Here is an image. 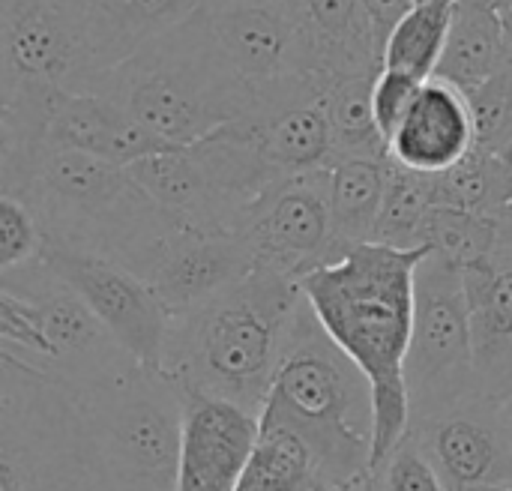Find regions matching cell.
<instances>
[{
  "mask_svg": "<svg viewBox=\"0 0 512 491\" xmlns=\"http://www.w3.org/2000/svg\"><path fill=\"white\" fill-rule=\"evenodd\" d=\"M447 491L512 489V441L504 402L483 393L411 423L408 432Z\"/></svg>",
  "mask_w": 512,
  "mask_h": 491,
  "instance_id": "14",
  "label": "cell"
},
{
  "mask_svg": "<svg viewBox=\"0 0 512 491\" xmlns=\"http://www.w3.org/2000/svg\"><path fill=\"white\" fill-rule=\"evenodd\" d=\"M255 252L240 231L177 225L138 273L171 318L189 315L246 279Z\"/></svg>",
  "mask_w": 512,
  "mask_h": 491,
  "instance_id": "15",
  "label": "cell"
},
{
  "mask_svg": "<svg viewBox=\"0 0 512 491\" xmlns=\"http://www.w3.org/2000/svg\"><path fill=\"white\" fill-rule=\"evenodd\" d=\"M417 3H426V0H414V6H417Z\"/></svg>",
  "mask_w": 512,
  "mask_h": 491,
  "instance_id": "42",
  "label": "cell"
},
{
  "mask_svg": "<svg viewBox=\"0 0 512 491\" xmlns=\"http://www.w3.org/2000/svg\"><path fill=\"white\" fill-rule=\"evenodd\" d=\"M462 93L471 105L477 150H498L512 135V60L495 69L477 87Z\"/></svg>",
  "mask_w": 512,
  "mask_h": 491,
  "instance_id": "32",
  "label": "cell"
},
{
  "mask_svg": "<svg viewBox=\"0 0 512 491\" xmlns=\"http://www.w3.org/2000/svg\"><path fill=\"white\" fill-rule=\"evenodd\" d=\"M426 81H417L405 72H396V69H381L378 78H375V90H372V105H375V120H378V129L384 135V141L390 144V138L396 135V129L402 126L411 102L417 99L420 87Z\"/></svg>",
  "mask_w": 512,
  "mask_h": 491,
  "instance_id": "35",
  "label": "cell"
},
{
  "mask_svg": "<svg viewBox=\"0 0 512 491\" xmlns=\"http://www.w3.org/2000/svg\"><path fill=\"white\" fill-rule=\"evenodd\" d=\"M303 303L297 279L255 267L201 309L171 318L162 372L183 393L225 399L261 417Z\"/></svg>",
  "mask_w": 512,
  "mask_h": 491,
  "instance_id": "3",
  "label": "cell"
},
{
  "mask_svg": "<svg viewBox=\"0 0 512 491\" xmlns=\"http://www.w3.org/2000/svg\"><path fill=\"white\" fill-rule=\"evenodd\" d=\"M204 15L258 102L327 84L312 69L297 0H207Z\"/></svg>",
  "mask_w": 512,
  "mask_h": 491,
  "instance_id": "9",
  "label": "cell"
},
{
  "mask_svg": "<svg viewBox=\"0 0 512 491\" xmlns=\"http://www.w3.org/2000/svg\"><path fill=\"white\" fill-rule=\"evenodd\" d=\"M420 246L468 267L501 249V228L495 216H477L453 207H435L423 225Z\"/></svg>",
  "mask_w": 512,
  "mask_h": 491,
  "instance_id": "31",
  "label": "cell"
},
{
  "mask_svg": "<svg viewBox=\"0 0 512 491\" xmlns=\"http://www.w3.org/2000/svg\"><path fill=\"white\" fill-rule=\"evenodd\" d=\"M318 491H369V486H363V489H318Z\"/></svg>",
  "mask_w": 512,
  "mask_h": 491,
  "instance_id": "41",
  "label": "cell"
},
{
  "mask_svg": "<svg viewBox=\"0 0 512 491\" xmlns=\"http://www.w3.org/2000/svg\"><path fill=\"white\" fill-rule=\"evenodd\" d=\"M423 255L426 249L354 243L336 261L300 279V291L318 324L372 387V471L411 432L405 363L414 333V279Z\"/></svg>",
  "mask_w": 512,
  "mask_h": 491,
  "instance_id": "1",
  "label": "cell"
},
{
  "mask_svg": "<svg viewBox=\"0 0 512 491\" xmlns=\"http://www.w3.org/2000/svg\"><path fill=\"white\" fill-rule=\"evenodd\" d=\"M495 219H498V228H501V246H512V201Z\"/></svg>",
  "mask_w": 512,
  "mask_h": 491,
  "instance_id": "37",
  "label": "cell"
},
{
  "mask_svg": "<svg viewBox=\"0 0 512 491\" xmlns=\"http://www.w3.org/2000/svg\"><path fill=\"white\" fill-rule=\"evenodd\" d=\"M363 9H366V15L372 21L375 42H378V54L384 57V45H387L390 33L414 9V0H363Z\"/></svg>",
  "mask_w": 512,
  "mask_h": 491,
  "instance_id": "36",
  "label": "cell"
},
{
  "mask_svg": "<svg viewBox=\"0 0 512 491\" xmlns=\"http://www.w3.org/2000/svg\"><path fill=\"white\" fill-rule=\"evenodd\" d=\"M504 417H507V429H510V441H512V396L504 402Z\"/></svg>",
  "mask_w": 512,
  "mask_h": 491,
  "instance_id": "40",
  "label": "cell"
},
{
  "mask_svg": "<svg viewBox=\"0 0 512 491\" xmlns=\"http://www.w3.org/2000/svg\"><path fill=\"white\" fill-rule=\"evenodd\" d=\"M498 159H501V165H504V171H507V180H510V189H512V135L498 147V150H492Z\"/></svg>",
  "mask_w": 512,
  "mask_h": 491,
  "instance_id": "38",
  "label": "cell"
},
{
  "mask_svg": "<svg viewBox=\"0 0 512 491\" xmlns=\"http://www.w3.org/2000/svg\"><path fill=\"white\" fill-rule=\"evenodd\" d=\"M369 491H447L423 447L408 435L369 477Z\"/></svg>",
  "mask_w": 512,
  "mask_h": 491,
  "instance_id": "34",
  "label": "cell"
},
{
  "mask_svg": "<svg viewBox=\"0 0 512 491\" xmlns=\"http://www.w3.org/2000/svg\"><path fill=\"white\" fill-rule=\"evenodd\" d=\"M0 195L24 201L48 243L111 258L132 273L180 225L129 168L48 144L0 153Z\"/></svg>",
  "mask_w": 512,
  "mask_h": 491,
  "instance_id": "2",
  "label": "cell"
},
{
  "mask_svg": "<svg viewBox=\"0 0 512 491\" xmlns=\"http://www.w3.org/2000/svg\"><path fill=\"white\" fill-rule=\"evenodd\" d=\"M0 491H120L75 396L0 348Z\"/></svg>",
  "mask_w": 512,
  "mask_h": 491,
  "instance_id": "6",
  "label": "cell"
},
{
  "mask_svg": "<svg viewBox=\"0 0 512 491\" xmlns=\"http://www.w3.org/2000/svg\"><path fill=\"white\" fill-rule=\"evenodd\" d=\"M45 246L48 237L33 210L12 195H0V273L42 261Z\"/></svg>",
  "mask_w": 512,
  "mask_h": 491,
  "instance_id": "33",
  "label": "cell"
},
{
  "mask_svg": "<svg viewBox=\"0 0 512 491\" xmlns=\"http://www.w3.org/2000/svg\"><path fill=\"white\" fill-rule=\"evenodd\" d=\"M204 6L207 0H90L84 81L123 63L141 45L186 24L204 12ZM81 84L75 90H81Z\"/></svg>",
  "mask_w": 512,
  "mask_h": 491,
  "instance_id": "22",
  "label": "cell"
},
{
  "mask_svg": "<svg viewBox=\"0 0 512 491\" xmlns=\"http://www.w3.org/2000/svg\"><path fill=\"white\" fill-rule=\"evenodd\" d=\"M456 0H426L417 3L390 33L381 57V69L405 72L417 81H429L438 72Z\"/></svg>",
  "mask_w": 512,
  "mask_h": 491,
  "instance_id": "27",
  "label": "cell"
},
{
  "mask_svg": "<svg viewBox=\"0 0 512 491\" xmlns=\"http://www.w3.org/2000/svg\"><path fill=\"white\" fill-rule=\"evenodd\" d=\"M45 144L60 150H78L120 168H129L147 156L174 147L153 135L147 126H141L111 99L72 90H60L54 96L45 123Z\"/></svg>",
  "mask_w": 512,
  "mask_h": 491,
  "instance_id": "19",
  "label": "cell"
},
{
  "mask_svg": "<svg viewBox=\"0 0 512 491\" xmlns=\"http://www.w3.org/2000/svg\"><path fill=\"white\" fill-rule=\"evenodd\" d=\"M42 264L90 306L132 360L147 369H162L171 315L138 273L111 258L54 243L45 246Z\"/></svg>",
  "mask_w": 512,
  "mask_h": 491,
  "instance_id": "12",
  "label": "cell"
},
{
  "mask_svg": "<svg viewBox=\"0 0 512 491\" xmlns=\"http://www.w3.org/2000/svg\"><path fill=\"white\" fill-rule=\"evenodd\" d=\"M411 423L477 396V354L462 267L426 249L414 279V333L405 363Z\"/></svg>",
  "mask_w": 512,
  "mask_h": 491,
  "instance_id": "8",
  "label": "cell"
},
{
  "mask_svg": "<svg viewBox=\"0 0 512 491\" xmlns=\"http://www.w3.org/2000/svg\"><path fill=\"white\" fill-rule=\"evenodd\" d=\"M378 72L342 75L327 84L324 105L330 117L336 162L339 159H390L387 141L378 129L375 105H372Z\"/></svg>",
  "mask_w": 512,
  "mask_h": 491,
  "instance_id": "26",
  "label": "cell"
},
{
  "mask_svg": "<svg viewBox=\"0 0 512 491\" xmlns=\"http://www.w3.org/2000/svg\"><path fill=\"white\" fill-rule=\"evenodd\" d=\"M501 6V18H504V33H507V57L512 60V0L510 3H498Z\"/></svg>",
  "mask_w": 512,
  "mask_h": 491,
  "instance_id": "39",
  "label": "cell"
},
{
  "mask_svg": "<svg viewBox=\"0 0 512 491\" xmlns=\"http://www.w3.org/2000/svg\"><path fill=\"white\" fill-rule=\"evenodd\" d=\"M477 150L468 96L441 78H429L387 144L390 162L417 174H444Z\"/></svg>",
  "mask_w": 512,
  "mask_h": 491,
  "instance_id": "18",
  "label": "cell"
},
{
  "mask_svg": "<svg viewBox=\"0 0 512 491\" xmlns=\"http://www.w3.org/2000/svg\"><path fill=\"white\" fill-rule=\"evenodd\" d=\"M297 9L315 75L333 81L381 69L375 30L363 0H297Z\"/></svg>",
  "mask_w": 512,
  "mask_h": 491,
  "instance_id": "23",
  "label": "cell"
},
{
  "mask_svg": "<svg viewBox=\"0 0 512 491\" xmlns=\"http://www.w3.org/2000/svg\"><path fill=\"white\" fill-rule=\"evenodd\" d=\"M75 93L111 99L174 147H192L258 105L204 12L87 78Z\"/></svg>",
  "mask_w": 512,
  "mask_h": 491,
  "instance_id": "5",
  "label": "cell"
},
{
  "mask_svg": "<svg viewBox=\"0 0 512 491\" xmlns=\"http://www.w3.org/2000/svg\"><path fill=\"white\" fill-rule=\"evenodd\" d=\"M0 291H9L36 309L51 348L48 366L39 369L69 390H81L129 360V354L114 342V336L90 312V306L42 261L12 273H0Z\"/></svg>",
  "mask_w": 512,
  "mask_h": 491,
  "instance_id": "13",
  "label": "cell"
},
{
  "mask_svg": "<svg viewBox=\"0 0 512 491\" xmlns=\"http://www.w3.org/2000/svg\"><path fill=\"white\" fill-rule=\"evenodd\" d=\"M261 429H285L315 459L321 489H363L375 462V399L366 375L300 306L270 384Z\"/></svg>",
  "mask_w": 512,
  "mask_h": 491,
  "instance_id": "4",
  "label": "cell"
},
{
  "mask_svg": "<svg viewBox=\"0 0 512 491\" xmlns=\"http://www.w3.org/2000/svg\"><path fill=\"white\" fill-rule=\"evenodd\" d=\"M507 491H512V489H507Z\"/></svg>",
  "mask_w": 512,
  "mask_h": 491,
  "instance_id": "44",
  "label": "cell"
},
{
  "mask_svg": "<svg viewBox=\"0 0 512 491\" xmlns=\"http://www.w3.org/2000/svg\"><path fill=\"white\" fill-rule=\"evenodd\" d=\"M498 3H510V0H498Z\"/></svg>",
  "mask_w": 512,
  "mask_h": 491,
  "instance_id": "43",
  "label": "cell"
},
{
  "mask_svg": "<svg viewBox=\"0 0 512 491\" xmlns=\"http://www.w3.org/2000/svg\"><path fill=\"white\" fill-rule=\"evenodd\" d=\"M330 177L333 168L282 177L246 210L240 234L255 252V267L300 282L345 252L333 231Z\"/></svg>",
  "mask_w": 512,
  "mask_h": 491,
  "instance_id": "11",
  "label": "cell"
},
{
  "mask_svg": "<svg viewBox=\"0 0 512 491\" xmlns=\"http://www.w3.org/2000/svg\"><path fill=\"white\" fill-rule=\"evenodd\" d=\"M69 393L120 491H177L183 393L162 369H147L129 357Z\"/></svg>",
  "mask_w": 512,
  "mask_h": 491,
  "instance_id": "7",
  "label": "cell"
},
{
  "mask_svg": "<svg viewBox=\"0 0 512 491\" xmlns=\"http://www.w3.org/2000/svg\"><path fill=\"white\" fill-rule=\"evenodd\" d=\"M474 354L477 387L483 396L507 402L512 396V246L462 267Z\"/></svg>",
  "mask_w": 512,
  "mask_h": 491,
  "instance_id": "20",
  "label": "cell"
},
{
  "mask_svg": "<svg viewBox=\"0 0 512 491\" xmlns=\"http://www.w3.org/2000/svg\"><path fill=\"white\" fill-rule=\"evenodd\" d=\"M507 60V33L498 0H456L435 78L471 90Z\"/></svg>",
  "mask_w": 512,
  "mask_h": 491,
  "instance_id": "24",
  "label": "cell"
},
{
  "mask_svg": "<svg viewBox=\"0 0 512 491\" xmlns=\"http://www.w3.org/2000/svg\"><path fill=\"white\" fill-rule=\"evenodd\" d=\"M435 207H438L435 174H417L390 162L387 195H384L375 243L396 246V249H423L420 234Z\"/></svg>",
  "mask_w": 512,
  "mask_h": 491,
  "instance_id": "29",
  "label": "cell"
},
{
  "mask_svg": "<svg viewBox=\"0 0 512 491\" xmlns=\"http://www.w3.org/2000/svg\"><path fill=\"white\" fill-rule=\"evenodd\" d=\"M144 192L180 225L192 228H240L237 207L225 198L195 147H171L129 165Z\"/></svg>",
  "mask_w": 512,
  "mask_h": 491,
  "instance_id": "21",
  "label": "cell"
},
{
  "mask_svg": "<svg viewBox=\"0 0 512 491\" xmlns=\"http://www.w3.org/2000/svg\"><path fill=\"white\" fill-rule=\"evenodd\" d=\"M87 33L90 0H0V93L75 90Z\"/></svg>",
  "mask_w": 512,
  "mask_h": 491,
  "instance_id": "10",
  "label": "cell"
},
{
  "mask_svg": "<svg viewBox=\"0 0 512 491\" xmlns=\"http://www.w3.org/2000/svg\"><path fill=\"white\" fill-rule=\"evenodd\" d=\"M390 159H339L330 177L333 231L342 246L375 243Z\"/></svg>",
  "mask_w": 512,
  "mask_h": 491,
  "instance_id": "25",
  "label": "cell"
},
{
  "mask_svg": "<svg viewBox=\"0 0 512 491\" xmlns=\"http://www.w3.org/2000/svg\"><path fill=\"white\" fill-rule=\"evenodd\" d=\"M324 93L327 84H318L258 102L255 111L228 126L258 150V156L270 165L276 177L333 168L336 147Z\"/></svg>",
  "mask_w": 512,
  "mask_h": 491,
  "instance_id": "17",
  "label": "cell"
},
{
  "mask_svg": "<svg viewBox=\"0 0 512 491\" xmlns=\"http://www.w3.org/2000/svg\"><path fill=\"white\" fill-rule=\"evenodd\" d=\"M258 438V414L225 399L183 393V450L177 491H234Z\"/></svg>",
  "mask_w": 512,
  "mask_h": 491,
  "instance_id": "16",
  "label": "cell"
},
{
  "mask_svg": "<svg viewBox=\"0 0 512 491\" xmlns=\"http://www.w3.org/2000/svg\"><path fill=\"white\" fill-rule=\"evenodd\" d=\"M315 459L300 438L285 429H261L249 465L234 491H318Z\"/></svg>",
  "mask_w": 512,
  "mask_h": 491,
  "instance_id": "28",
  "label": "cell"
},
{
  "mask_svg": "<svg viewBox=\"0 0 512 491\" xmlns=\"http://www.w3.org/2000/svg\"><path fill=\"white\" fill-rule=\"evenodd\" d=\"M438 207H453L477 216H498L512 201L510 180L492 150H474L456 168L435 174Z\"/></svg>",
  "mask_w": 512,
  "mask_h": 491,
  "instance_id": "30",
  "label": "cell"
}]
</instances>
